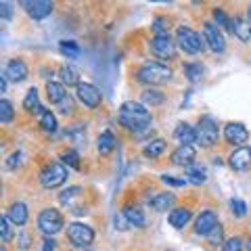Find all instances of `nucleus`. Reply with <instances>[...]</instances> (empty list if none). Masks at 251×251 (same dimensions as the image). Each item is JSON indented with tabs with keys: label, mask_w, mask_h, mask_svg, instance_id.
<instances>
[{
	"label": "nucleus",
	"mask_w": 251,
	"mask_h": 251,
	"mask_svg": "<svg viewBox=\"0 0 251 251\" xmlns=\"http://www.w3.org/2000/svg\"><path fill=\"white\" fill-rule=\"evenodd\" d=\"M222 251H243V239L241 237H230L224 241Z\"/></svg>",
	"instance_id": "38"
},
{
	"label": "nucleus",
	"mask_w": 251,
	"mask_h": 251,
	"mask_svg": "<svg viewBox=\"0 0 251 251\" xmlns=\"http://www.w3.org/2000/svg\"><path fill=\"white\" fill-rule=\"evenodd\" d=\"M176 44L184 52H188V54H197V52H201L207 46L205 44V38L199 36L197 31L191 29V27H186V25H180L176 29Z\"/></svg>",
	"instance_id": "3"
},
{
	"label": "nucleus",
	"mask_w": 251,
	"mask_h": 251,
	"mask_svg": "<svg viewBox=\"0 0 251 251\" xmlns=\"http://www.w3.org/2000/svg\"><path fill=\"white\" fill-rule=\"evenodd\" d=\"M46 97L52 105H59L67 99V92H65V84L63 82H49L46 84Z\"/></svg>",
	"instance_id": "21"
},
{
	"label": "nucleus",
	"mask_w": 251,
	"mask_h": 251,
	"mask_svg": "<svg viewBox=\"0 0 251 251\" xmlns=\"http://www.w3.org/2000/svg\"><path fill=\"white\" fill-rule=\"evenodd\" d=\"M184 75L191 82H199L201 75H203V67L199 65V63H186L184 65Z\"/></svg>",
	"instance_id": "32"
},
{
	"label": "nucleus",
	"mask_w": 251,
	"mask_h": 251,
	"mask_svg": "<svg viewBox=\"0 0 251 251\" xmlns=\"http://www.w3.org/2000/svg\"><path fill=\"white\" fill-rule=\"evenodd\" d=\"M247 13H249V23H251V4H249V9H247Z\"/></svg>",
	"instance_id": "50"
},
{
	"label": "nucleus",
	"mask_w": 251,
	"mask_h": 251,
	"mask_svg": "<svg viewBox=\"0 0 251 251\" xmlns=\"http://www.w3.org/2000/svg\"><path fill=\"white\" fill-rule=\"evenodd\" d=\"M2 74L6 75V80H9V82H23L29 75V69L25 65V61L11 59L9 63H6V67H4Z\"/></svg>",
	"instance_id": "12"
},
{
	"label": "nucleus",
	"mask_w": 251,
	"mask_h": 251,
	"mask_svg": "<svg viewBox=\"0 0 251 251\" xmlns=\"http://www.w3.org/2000/svg\"><path fill=\"white\" fill-rule=\"evenodd\" d=\"M174 201H176V197L172 193H155L153 197H149V205L155 211H168L174 205Z\"/></svg>",
	"instance_id": "19"
},
{
	"label": "nucleus",
	"mask_w": 251,
	"mask_h": 251,
	"mask_svg": "<svg viewBox=\"0 0 251 251\" xmlns=\"http://www.w3.org/2000/svg\"><path fill=\"white\" fill-rule=\"evenodd\" d=\"M153 29H155V36H159V34H168V31H166V25H163V19H155Z\"/></svg>",
	"instance_id": "46"
},
{
	"label": "nucleus",
	"mask_w": 251,
	"mask_h": 251,
	"mask_svg": "<svg viewBox=\"0 0 251 251\" xmlns=\"http://www.w3.org/2000/svg\"><path fill=\"white\" fill-rule=\"evenodd\" d=\"M59 49H61V52L63 54H67V59H77L80 57V46H77V42H74V40H63L61 44H59Z\"/></svg>",
	"instance_id": "29"
},
{
	"label": "nucleus",
	"mask_w": 251,
	"mask_h": 251,
	"mask_svg": "<svg viewBox=\"0 0 251 251\" xmlns=\"http://www.w3.org/2000/svg\"><path fill=\"white\" fill-rule=\"evenodd\" d=\"M6 84H9V80H6V75L2 74L0 75V92H6Z\"/></svg>",
	"instance_id": "48"
},
{
	"label": "nucleus",
	"mask_w": 251,
	"mask_h": 251,
	"mask_svg": "<svg viewBox=\"0 0 251 251\" xmlns=\"http://www.w3.org/2000/svg\"><path fill=\"white\" fill-rule=\"evenodd\" d=\"M63 226H65V220H63L59 209L46 207V209H42L40 214H38V228H40L46 237H52V234L61 232Z\"/></svg>",
	"instance_id": "4"
},
{
	"label": "nucleus",
	"mask_w": 251,
	"mask_h": 251,
	"mask_svg": "<svg viewBox=\"0 0 251 251\" xmlns=\"http://www.w3.org/2000/svg\"><path fill=\"white\" fill-rule=\"evenodd\" d=\"M228 29L239 38V40H243V42H249V40H251V23H249L247 19H243V17L230 19Z\"/></svg>",
	"instance_id": "17"
},
{
	"label": "nucleus",
	"mask_w": 251,
	"mask_h": 251,
	"mask_svg": "<svg viewBox=\"0 0 251 251\" xmlns=\"http://www.w3.org/2000/svg\"><path fill=\"white\" fill-rule=\"evenodd\" d=\"M6 216H9V220L15 224V226H23L27 222V216H29V211H27V205L25 203H21V201H15L13 205L6 209Z\"/></svg>",
	"instance_id": "18"
},
{
	"label": "nucleus",
	"mask_w": 251,
	"mask_h": 251,
	"mask_svg": "<svg viewBox=\"0 0 251 251\" xmlns=\"http://www.w3.org/2000/svg\"><path fill=\"white\" fill-rule=\"evenodd\" d=\"M75 97L80 99V103L88 109H97L100 105V100H103V94L97 86H92L88 82H82L80 86L75 88Z\"/></svg>",
	"instance_id": "9"
},
{
	"label": "nucleus",
	"mask_w": 251,
	"mask_h": 251,
	"mask_svg": "<svg viewBox=\"0 0 251 251\" xmlns=\"http://www.w3.org/2000/svg\"><path fill=\"white\" fill-rule=\"evenodd\" d=\"M193 218V211L188 207H176L170 211V224L174 226V228H184V226L191 222Z\"/></svg>",
	"instance_id": "22"
},
{
	"label": "nucleus",
	"mask_w": 251,
	"mask_h": 251,
	"mask_svg": "<svg viewBox=\"0 0 251 251\" xmlns=\"http://www.w3.org/2000/svg\"><path fill=\"white\" fill-rule=\"evenodd\" d=\"M172 80V69L163 61H147L138 69V82L143 84H166Z\"/></svg>",
	"instance_id": "2"
},
{
	"label": "nucleus",
	"mask_w": 251,
	"mask_h": 251,
	"mask_svg": "<svg viewBox=\"0 0 251 251\" xmlns=\"http://www.w3.org/2000/svg\"><path fill=\"white\" fill-rule=\"evenodd\" d=\"M54 247H57V243H54L52 237H46L42 241V251H54Z\"/></svg>",
	"instance_id": "44"
},
{
	"label": "nucleus",
	"mask_w": 251,
	"mask_h": 251,
	"mask_svg": "<svg viewBox=\"0 0 251 251\" xmlns=\"http://www.w3.org/2000/svg\"><path fill=\"white\" fill-rule=\"evenodd\" d=\"M203 38H205V44L214 52H222L226 49V40H224L222 31H220V27L216 25V23L207 21L205 25H203Z\"/></svg>",
	"instance_id": "10"
},
{
	"label": "nucleus",
	"mask_w": 251,
	"mask_h": 251,
	"mask_svg": "<svg viewBox=\"0 0 251 251\" xmlns=\"http://www.w3.org/2000/svg\"><path fill=\"white\" fill-rule=\"evenodd\" d=\"M0 251H6V249H4V247H2V249H0Z\"/></svg>",
	"instance_id": "51"
},
{
	"label": "nucleus",
	"mask_w": 251,
	"mask_h": 251,
	"mask_svg": "<svg viewBox=\"0 0 251 251\" xmlns=\"http://www.w3.org/2000/svg\"><path fill=\"white\" fill-rule=\"evenodd\" d=\"M61 105H63V109H61V113H63V115H69V113L74 111V105H72V99H69V97H67L65 100H63Z\"/></svg>",
	"instance_id": "45"
},
{
	"label": "nucleus",
	"mask_w": 251,
	"mask_h": 251,
	"mask_svg": "<svg viewBox=\"0 0 251 251\" xmlns=\"http://www.w3.org/2000/svg\"><path fill=\"white\" fill-rule=\"evenodd\" d=\"M161 182L163 184H168V186H184L186 184V180L184 178H174V176H161Z\"/></svg>",
	"instance_id": "41"
},
{
	"label": "nucleus",
	"mask_w": 251,
	"mask_h": 251,
	"mask_svg": "<svg viewBox=\"0 0 251 251\" xmlns=\"http://www.w3.org/2000/svg\"><path fill=\"white\" fill-rule=\"evenodd\" d=\"M197 143L201 147H214L218 143V124L211 120L209 115L205 117H201L199 120V126H197Z\"/></svg>",
	"instance_id": "7"
},
{
	"label": "nucleus",
	"mask_w": 251,
	"mask_h": 251,
	"mask_svg": "<svg viewBox=\"0 0 251 251\" xmlns=\"http://www.w3.org/2000/svg\"><path fill=\"white\" fill-rule=\"evenodd\" d=\"M11 220H9V216H2L0 218V232H2V243H9L11 241V237H13V228H11Z\"/></svg>",
	"instance_id": "36"
},
{
	"label": "nucleus",
	"mask_w": 251,
	"mask_h": 251,
	"mask_svg": "<svg viewBox=\"0 0 251 251\" xmlns=\"http://www.w3.org/2000/svg\"><path fill=\"white\" fill-rule=\"evenodd\" d=\"M67 239L74 243V247H90L94 241V230L84 222H72L67 224Z\"/></svg>",
	"instance_id": "6"
},
{
	"label": "nucleus",
	"mask_w": 251,
	"mask_h": 251,
	"mask_svg": "<svg viewBox=\"0 0 251 251\" xmlns=\"http://www.w3.org/2000/svg\"><path fill=\"white\" fill-rule=\"evenodd\" d=\"M61 80H63V84H67V86H80L82 82H80V75H77V72L74 67H61Z\"/></svg>",
	"instance_id": "28"
},
{
	"label": "nucleus",
	"mask_w": 251,
	"mask_h": 251,
	"mask_svg": "<svg viewBox=\"0 0 251 251\" xmlns=\"http://www.w3.org/2000/svg\"><path fill=\"white\" fill-rule=\"evenodd\" d=\"M13 115H15V111H13L11 100L2 99V100H0V122H2V124H9V122H13Z\"/></svg>",
	"instance_id": "34"
},
{
	"label": "nucleus",
	"mask_w": 251,
	"mask_h": 251,
	"mask_svg": "<svg viewBox=\"0 0 251 251\" xmlns=\"http://www.w3.org/2000/svg\"><path fill=\"white\" fill-rule=\"evenodd\" d=\"M67 180V168L63 163H49L42 172H40V184L44 188H57L61 184H65Z\"/></svg>",
	"instance_id": "5"
},
{
	"label": "nucleus",
	"mask_w": 251,
	"mask_h": 251,
	"mask_svg": "<svg viewBox=\"0 0 251 251\" xmlns=\"http://www.w3.org/2000/svg\"><path fill=\"white\" fill-rule=\"evenodd\" d=\"M214 19L218 23V27H228L230 25V19L226 17V13L222 9H214Z\"/></svg>",
	"instance_id": "40"
},
{
	"label": "nucleus",
	"mask_w": 251,
	"mask_h": 251,
	"mask_svg": "<svg viewBox=\"0 0 251 251\" xmlns=\"http://www.w3.org/2000/svg\"><path fill=\"white\" fill-rule=\"evenodd\" d=\"M61 161H63V166L80 170V155H77L75 151H63L61 153Z\"/></svg>",
	"instance_id": "35"
},
{
	"label": "nucleus",
	"mask_w": 251,
	"mask_h": 251,
	"mask_svg": "<svg viewBox=\"0 0 251 251\" xmlns=\"http://www.w3.org/2000/svg\"><path fill=\"white\" fill-rule=\"evenodd\" d=\"M228 163H230V168H232V170H237V172L247 170V168L251 166V149H247V147H239L237 151L230 155Z\"/></svg>",
	"instance_id": "15"
},
{
	"label": "nucleus",
	"mask_w": 251,
	"mask_h": 251,
	"mask_svg": "<svg viewBox=\"0 0 251 251\" xmlns=\"http://www.w3.org/2000/svg\"><path fill=\"white\" fill-rule=\"evenodd\" d=\"M220 222H218V216H216V211H211V209H207V211H201L199 214V218H197V222H195V232L197 234H207L216 228Z\"/></svg>",
	"instance_id": "14"
},
{
	"label": "nucleus",
	"mask_w": 251,
	"mask_h": 251,
	"mask_svg": "<svg viewBox=\"0 0 251 251\" xmlns=\"http://www.w3.org/2000/svg\"><path fill=\"white\" fill-rule=\"evenodd\" d=\"M230 209H232V214L237 216V218H243V216L247 214V203L241 201V199H232L230 201Z\"/></svg>",
	"instance_id": "39"
},
{
	"label": "nucleus",
	"mask_w": 251,
	"mask_h": 251,
	"mask_svg": "<svg viewBox=\"0 0 251 251\" xmlns=\"http://www.w3.org/2000/svg\"><path fill=\"white\" fill-rule=\"evenodd\" d=\"M0 13H2L4 19H11V6H9V2H0Z\"/></svg>",
	"instance_id": "47"
},
{
	"label": "nucleus",
	"mask_w": 251,
	"mask_h": 251,
	"mask_svg": "<svg viewBox=\"0 0 251 251\" xmlns=\"http://www.w3.org/2000/svg\"><path fill=\"white\" fill-rule=\"evenodd\" d=\"M40 126H42L44 132H54L57 130V117H54L49 109H44L40 113Z\"/></svg>",
	"instance_id": "30"
},
{
	"label": "nucleus",
	"mask_w": 251,
	"mask_h": 251,
	"mask_svg": "<svg viewBox=\"0 0 251 251\" xmlns=\"http://www.w3.org/2000/svg\"><path fill=\"white\" fill-rule=\"evenodd\" d=\"M151 52L159 59H174L176 57V40L170 34H159L151 38Z\"/></svg>",
	"instance_id": "8"
},
{
	"label": "nucleus",
	"mask_w": 251,
	"mask_h": 251,
	"mask_svg": "<svg viewBox=\"0 0 251 251\" xmlns=\"http://www.w3.org/2000/svg\"><path fill=\"white\" fill-rule=\"evenodd\" d=\"M174 136L178 143L193 145V143H197V128H193V126H188V124H178L174 130Z\"/></svg>",
	"instance_id": "20"
},
{
	"label": "nucleus",
	"mask_w": 251,
	"mask_h": 251,
	"mask_svg": "<svg viewBox=\"0 0 251 251\" xmlns=\"http://www.w3.org/2000/svg\"><path fill=\"white\" fill-rule=\"evenodd\" d=\"M80 195H82V188H80V186H69L67 191H63V193L59 195V201L63 203V205H72L74 199L80 197Z\"/></svg>",
	"instance_id": "31"
},
{
	"label": "nucleus",
	"mask_w": 251,
	"mask_h": 251,
	"mask_svg": "<svg viewBox=\"0 0 251 251\" xmlns=\"http://www.w3.org/2000/svg\"><path fill=\"white\" fill-rule=\"evenodd\" d=\"M124 216H126V220H128V224H130V226H145V222H147V218H145V214H143V209L132 207V205L124 207Z\"/></svg>",
	"instance_id": "27"
},
{
	"label": "nucleus",
	"mask_w": 251,
	"mask_h": 251,
	"mask_svg": "<svg viewBox=\"0 0 251 251\" xmlns=\"http://www.w3.org/2000/svg\"><path fill=\"white\" fill-rule=\"evenodd\" d=\"M143 103H147V105H151V107H155V105H161L163 103V94L159 92V90H145L143 92Z\"/></svg>",
	"instance_id": "33"
},
{
	"label": "nucleus",
	"mask_w": 251,
	"mask_h": 251,
	"mask_svg": "<svg viewBox=\"0 0 251 251\" xmlns=\"http://www.w3.org/2000/svg\"><path fill=\"white\" fill-rule=\"evenodd\" d=\"M207 241L211 243V245H220V243L224 245V226H222V224H218L216 228L207 234Z\"/></svg>",
	"instance_id": "37"
},
{
	"label": "nucleus",
	"mask_w": 251,
	"mask_h": 251,
	"mask_svg": "<svg viewBox=\"0 0 251 251\" xmlns=\"http://www.w3.org/2000/svg\"><path fill=\"white\" fill-rule=\"evenodd\" d=\"M72 251H94V249H90V247H74Z\"/></svg>",
	"instance_id": "49"
},
{
	"label": "nucleus",
	"mask_w": 251,
	"mask_h": 251,
	"mask_svg": "<svg viewBox=\"0 0 251 251\" xmlns=\"http://www.w3.org/2000/svg\"><path fill=\"white\" fill-rule=\"evenodd\" d=\"M163 151H166V140H163V138H153V140H149V143L143 147V153L147 157H151V159L159 157Z\"/></svg>",
	"instance_id": "26"
},
{
	"label": "nucleus",
	"mask_w": 251,
	"mask_h": 251,
	"mask_svg": "<svg viewBox=\"0 0 251 251\" xmlns=\"http://www.w3.org/2000/svg\"><path fill=\"white\" fill-rule=\"evenodd\" d=\"M151 120H153L151 111H149L145 105L134 103V100H128V103H124L122 109H120V122L130 132H143L145 128H149Z\"/></svg>",
	"instance_id": "1"
},
{
	"label": "nucleus",
	"mask_w": 251,
	"mask_h": 251,
	"mask_svg": "<svg viewBox=\"0 0 251 251\" xmlns=\"http://www.w3.org/2000/svg\"><path fill=\"white\" fill-rule=\"evenodd\" d=\"M21 6H25V11L31 19H44V17H49V15L52 13L54 9V4L49 2V0H21Z\"/></svg>",
	"instance_id": "11"
},
{
	"label": "nucleus",
	"mask_w": 251,
	"mask_h": 251,
	"mask_svg": "<svg viewBox=\"0 0 251 251\" xmlns=\"http://www.w3.org/2000/svg\"><path fill=\"white\" fill-rule=\"evenodd\" d=\"M186 180L188 182H193V184H205L207 182V172H205V168H201V166H197V163H191V166L186 168Z\"/></svg>",
	"instance_id": "24"
},
{
	"label": "nucleus",
	"mask_w": 251,
	"mask_h": 251,
	"mask_svg": "<svg viewBox=\"0 0 251 251\" xmlns=\"http://www.w3.org/2000/svg\"><path fill=\"white\" fill-rule=\"evenodd\" d=\"M23 109H25L27 113H38L40 115L44 111V107L40 105V97H38V90L36 88H29L25 99H23Z\"/></svg>",
	"instance_id": "23"
},
{
	"label": "nucleus",
	"mask_w": 251,
	"mask_h": 251,
	"mask_svg": "<svg viewBox=\"0 0 251 251\" xmlns=\"http://www.w3.org/2000/svg\"><path fill=\"white\" fill-rule=\"evenodd\" d=\"M19 163H21V153H13L9 159H6V168L13 170V168H17Z\"/></svg>",
	"instance_id": "43"
},
{
	"label": "nucleus",
	"mask_w": 251,
	"mask_h": 251,
	"mask_svg": "<svg viewBox=\"0 0 251 251\" xmlns=\"http://www.w3.org/2000/svg\"><path fill=\"white\" fill-rule=\"evenodd\" d=\"M17 243H19V249L25 251V249H29V245H31V237H29L27 232H21L19 239H17Z\"/></svg>",
	"instance_id": "42"
},
{
	"label": "nucleus",
	"mask_w": 251,
	"mask_h": 251,
	"mask_svg": "<svg viewBox=\"0 0 251 251\" xmlns=\"http://www.w3.org/2000/svg\"><path fill=\"white\" fill-rule=\"evenodd\" d=\"M97 149H99V153L100 155H109L115 149V136H113V132L111 130H105V132H100V136H99V143H97Z\"/></svg>",
	"instance_id": "25"
},
{
	"label": "nucleus",
	"mask_w": 251,
	"mask_h": 251,
	"mask_svg": "<svg viewBox=\"0 0 251 251\" xmlns=\"http://www.w3.org/2000/svg\"><path fill=\"white\" fill-rule=\"evenodd\" d=\"M224 136H226V140H228L230 145L243 147V143H247V140H249V132H247V128L243 124L232 122V124H228L224 128Z\"/></svg>",
	"instance_id": "13"
},
{
	"label": "nucleus",
	"mask_w": 251,
	"mask_h": 251,
	"mask_svg": "<svg viewBox=\"0 0 251 251\" xmlns=\"http://www.w3.org/2000/svg\"><path fill=\"white\" fill-rule=\"evenodd\" d=\"M195 159V147L193 145H180L174 153H172V163L174 166H191Z\"/></svg>",
	"instance_id": "16"
}]
</instances>
